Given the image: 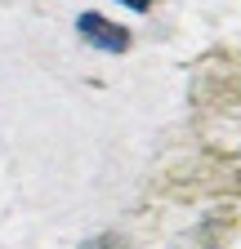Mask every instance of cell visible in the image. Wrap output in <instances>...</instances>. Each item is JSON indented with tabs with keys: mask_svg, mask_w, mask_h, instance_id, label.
Wrapping results in <instances>:
<instances>
[{
	"mask_svg": "<svg viewBox=\"0 0 241 249\" xmlns=\"http://www.w3.org/2000/svg\"><path fill=\"white\" fill-rule=\"evenodd\" d=\"M85 249H120V240H116V236H94Z\"/></svg>",
	"mask_w": 241,
	"mask_h": 249,
	"instance_id": "cell-2",
	"label": "cell"
},
{
	"mask_svg": "<svg viewBox=\"0 0 241 249\" xmlns=\"http://www.w3.org/2000/svg\"><path fill=\"white\" fill-rule=\"evenodd\" d=\"M120 5H125V9H134V14H147V5H152V0H120Z\"/></svg>",
	"mask_w": 241,
	"mask_h": 249,
	"instance_id": "cell-3",
	"label": "cell"
},
{
	"mask_svg": "<svg viewBox=\"0 0 241 249\" xmlns=\"http://www.w3.org/2000/svg\"><path fill=\"white\" fill-rule=\"evenodd\" d=\"M76 31H80L94 49H103V53H125V49H130V31L116 27V22H107V18L94 14V9L76 18Z\"/></svg>",
	"mask_w": 241,
	"mask_h": 249,
	"instance_id": "cell-1",
	"label": "cell"
}]
</instances>
